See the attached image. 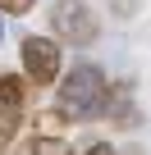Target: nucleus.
<instances>
[{
  "label": "nucleus",
  "mask_w": 151,
  "mask_h": 155,
  "mask_svg": "<svg viewBox=\"0 0 151 155\" xmlns=\"http://www.w3.org/2000/svg\"><path fill=\"white\" fill-rule=\"evenodd\" d=\"M19 59H23V78L32 87H55L60 78H64V50L55 37H37L28 32L19 41Z\"/></svg>",
  "instance_id": "3"
},
{
  "label": "nucleus",
  "mask_w": 151,
  "mask_h": 155,
  "mask_svg": "<svg viewBox=\"0 0 151 155\" xmlns=\"http://www.w3.org/2000/svg\"><path fill=\"white\" fill-rule=\"evenodd\" d=\"M37 0H0V14H32Z\"/></svg>",
  "instance_id": "7"
},
{
  "label": "nucleus",
  "mask_w": 151,
  "mask_h": 155,
  "mask_svg": "<svg viewBox=\"0 0 151 155\" xmlns=\"http://www.w3.org/2000/svg\"><path fill=\"white\" fill-rule=\"evenodd\" d=\"M83 155H115V146H110V141H92Z\"/></svg>",
  "instance_id": "9"
},
{
  "label": "nucleus",
  "mask_w": 151,
  "mask_h": 155,
  "mask_svg": "<svg viewBox=\"0 0 151 155\" xmlns=\"http://www.w3.org/2000/svg\"><path fill=\"white\" fill-rule=\"evenodd\" d=\"M46 18H50V37L60 46H73V50H87L101 37V18L87 0H55Z\"/></svg>",
  "instance_id": "2"
},
{
  "label": "nucleus",
  "mask_w": 151,
  "mask_h": 155,
  "mask_svg": "<svg viewBox=\"0 0 151 155\" xmlns=\"http://www.w3.org/2000/svg\"><path fill=\"white\" fill-rule=\"evenodd\" d=\"M19 155H73V150H69L64 137H46V132H41V137H28V141L19 146Z\"/></svg>",
  "instance_id": "6"
},
{
  "label": "nucleus",
  "mask_w": 151,
  "mask_h": 155,
  "mask_svg": "<svg viewBox=\"0 0 151 155\" xmlns=\"http://www.w3.org/2000/svg\"><path fill=\"white\" fill-rule=\"evenodd\" d=\"M28 91H32V82L23 73H0V150L19 137V123H23V110H28Z\"/></svg>",
  "instance_id": "4"
},
{
  "label": "nucleus",
  "mask_w": 151,
  "mask_h": 155,
  "mask_svg": "<svg viewBox=\"0 0 151 155\" xmlns=\"http://www.w3.org/2000/svg\"><path fill=\"white\" fill-rule=\"evenodd\" d=\"M105 119H110L115 128H124V132L142 123V114H137V101H133V82H128V78L110 87V110H105Z\"/></svg>",
  "instance_id": "5"
},
{
  "label": "nucleus",
  "mask_w": 151,
  "mask_h": 155,
  "mask_svg": "<svg viewBox=\"0 0 151 155\" xmlns=\"http://www.w3.org/2000/svg\"><path fill=\"white\" fill-rule=\"evenodd\" d=\"M55 110L73 123H92V119H105L110 110V78L101 64H73L64 78H60V87H55Z\"/></svg>",
  "instance_id": "1"
},
{
  "label": "nucleus",
  "mask_w": 151,
  "mask_h": 155,
  "mask_svg": "<svg viewBox=\"0 0 151 155\" xmlns=\"http://www.w3.org/2000/svg\"><path fill=\"white\" fill-rule=\"evenodd\" d=\"M110 9H115L119 18H133V14H137V0H110Z\"/></svg>",
  "instance_id": "8"
},
{
  "label": "nucleus",
  "mask_w": 151,
  "mask_h": 155,
  "mask_svg": "<svg viewBox=\"0 0 151 155\" xmlns=\"http://www.w3.org/2000/svg\"><path fill=\"white\" fill-rule=\"evenodd\" d=\"M0 41H5V18H0Z\"/></svg>",
  "instance_id": "10"
}]
</instances>
